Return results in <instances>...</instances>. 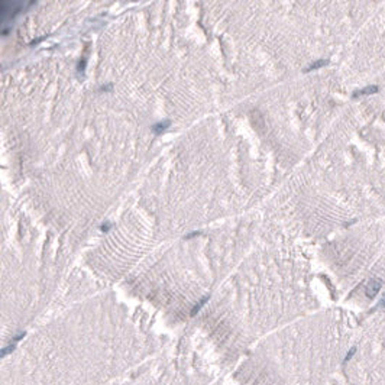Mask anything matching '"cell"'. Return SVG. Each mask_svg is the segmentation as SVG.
Returning <instances> with one entry per match:
<instances>
[{
	"label": "cell",
	"mask_w": 385,
	"mask_h": 385,
	"mask_svg": "<svg viewBox=\"0 0 385 385\" xmlns=\"http://www.w3.org/2000/svg\"><path fill=\"white\" fill-rule=\"evenodd\" d=\"M381 290V282L378 281V279H374V281H371L369 285L366 287V297L369 298H374L375 295L378 294V291Z\"/></svg>",
	"instance_id": "cell-1"
},
{
	"label": "cell",
	"mask_w": 385,
	"mask_h": 385,
	"mask_svg": "<svg viewBox=\"0 0 385 385\" xmlns=\"http://www.w3.org/2000/svg\"><path fill=\"white\" fill-rule=\"evenodd\" d=\"M378 91V87L377 86H368V87L362 88V90H359V91H356L355 93V97L356 96H365V94H374V93H377Z\"/></svg>",
	"instance_id": "cell-2"
},
{
	"label": "cell",
	"mask_w": 385,
	"mask_h": 385,
	"mask_svg": "<svg viewBox=\"0 0 385 385\" xmlns=\"http://www.w3.org/2000/svg\"><path fill=\"white\" fill-rule=\"evenodd\" d=\"M15 348H16V343H12V345H9L6 348H3L2 349V358H5V356L9 355V353H12V352L15 350Z\"/></svg>",
	"instance_id": "cell-3"
},
{
	"label": "cell",
	"mask_w": 385,
	"mask_h": 385,
	"mask_svg": "<svg viewBox=\"0 0 385 385\" xmlns=\"http://www.w3.org/2000/svg\"><path fill=\"white\" fill-rule=\"evenodd\" d=\"M326 64H327V61H324V59H321V61H317V62H314V64H311V65H310V68H308V70H314V68H320V67L326 65Z\"/></svg>",
	"instance_id": "cell-4"
},
{
	"label": "cell",
	"mask_w": 385,
	"mask_h": 385,
	"mask_svg": "<svg viewBox=\"0 0 385 385\" xmlns=\"http://www.w3.org/2000/svg\"><path fill=\"white\" fill-rule=\"evenodd\" d=\"M355 353H356V348H352L348 353H346V356H345V362H349V361L352 359V356L355 355Z\"/></svg>",
	"instance_id": "cell-5"
},
{
	"label": "cell",
	"mask_w": 385,
	"mask_h": 385,
	"mask_svg": "<svg viewBox=\"0 0 385 385\" xmlns=\"http://www.w3.org/2000/svg\"><path fill=\"white\" fill-rule=\"evenodd\" d=\"M379 307H385V294L382 297V300H381V303H379Z\"/></svg>",
	"instance_id": "cell-6"
}]
</instances>
